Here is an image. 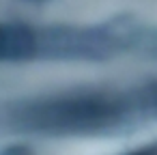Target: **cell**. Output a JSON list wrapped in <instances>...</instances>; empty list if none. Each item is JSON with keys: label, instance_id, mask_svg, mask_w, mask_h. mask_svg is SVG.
Masks as SVG:
<instances>
[{"label": "cell", "instance_id": "3957f363", "mask_svg": "<svg viewBox=\"0 0 157 155\" xmlns=\"http://www.w3.org/2000/svg\"><path fill=\"white\" fill-rule=\"evenodd\" d=\"M125 155H157V142L146 144V146H140V149L129 151V153H125Z\"/></svg>", "mask_w": 157, "mask_h": 155}, {"label": "cell", "instance_id": "6da1fadb", "mask_svg": "<svg viewBox=\"0 0 157 155\" xmlns=\"http://www.w3.org/2000/svg\"><path fill=\"white\" fill-rule=\"evenodd\" d=\"M37 52V35L24 24L0 26V60H22Z\"/></svg>", "mask_w": 157, "mask_h": 155}, {"label": "cell", "instance_id": "7a4b0ae2", "mask_svg": "<svg viewBox=\"0 0 157 155\" xmlns=\"http://www.w3.org/2000/svg\"><path fill=\"white\" fill-rule=\"evenodd\" d=\"M0 155H35V151L26 144H11L0 151Z\"/></svg>", "mask_w": 157, "mask_h": 155}]
</instances>
